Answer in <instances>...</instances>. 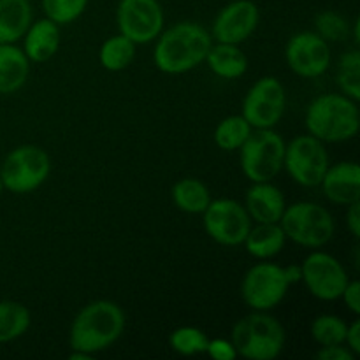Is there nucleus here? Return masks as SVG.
I'll list each match as a JSON object with an SVG mask.
<instances>
[{"mask_svg": "<svg viewBox=\"0 0 360 360\" xmlns=\"http://www.w3.org/2000/svg\"><path fill=\"white\" fill-rule=\"evenodd\" d=\"M213 37L199 23L181 21L162 30L153 49V62L165 74H185L206 62Z\"/></svg>", "mask_w": 360, "mask_h": 360, "instance_id": "f257e3e1", "label": "nucleus"}, {"mask_svg": "<svg viewBox=\"0 0 360 360\" xmlns=\"http://www.w3.org/2000/svg\"><path fill=\"white\" fill-rule=\"evenodd\" d=\"M125 311L116 302L98 299L88 302L72 320L69 333L70 350L95 355L108 350L125 330Z\"/></svg>", "mask_w": 360, "mask_h": 360, "instance_id": "f03ea898", "label": "nucleus"}, {"mask_svg": "<svg viewBox=\"0 0 360 360\" xmlns=\"http://www.w3.org/2000/svg\"><path fill=\"white\" fill-rule=\"evenodd\" d=\"M308 134L322 143H345L360 129L357 101L343 94H323L313 98L304 116Z\"/></svg>", "mask_w": 360, "mask_h": 360, "instance_id": "7ed1b4c3", "label": "nucleus"}, {"mask_svg": "<svg viewBox=\"0 0 360 360\" xmlns=\"http://www.w3.org/2000/svg\"><path fill=\"white\" fill-rule=\"evenodd\" d=\"M238 357L273 360L280 357L287 343L283 326L267 311H253L234 323L231 333Z\"/></svg>", "mask_w": 360, "mask_h": 360, "instance_id": "20e7f679", "label": "nucleus"}, {"mask_svg": "<svg viewBox=\"0 0 360 360\" xmlns=\"http://www.w3.org/2000/svg\"><path fill=\"white\" fill-rule=\"evenodd\" d=\"M285 139L273 129H253L239 148L241 171L252 183L273 181L283 169Z\"/></svg>", "mask_w": 360, "mask_h": 360, "instance_id": "39448f33", "label": "nucleus"}, {"mask_svg": "<svg viewBox=\"0 0 360 360\" xmlns=\"http://www.w3.org/2000/svg\"><path fill=\"white\" fill-rule=\"evenodd\" d=\"M280 225L287 239L313 250L326 246L336 231L333 214L316 202H295L287 206Z\"/></svg>", "mask_w": 360, "mask_h": 360, "instance_id": "423d86ee", "label": "nucleus"}, {"mask_svg": "<svg viewBox=\"0 0 360 360\" xmlns=\"http://www.w3.org/2000/svg\"><path fill=\"white\" fill-rule=\"evenodd\" d=\"M51 172V160L42 148L23 144L11 151L0 167L4 188L16 195L32 193L44 185Z\"/></svg>", "mask_w": 360, "mask_h": 360, "instance_id": "0eeeda50", "label": "nucleus"}, {"mask_svg": "<svg viewBox=\"0 0 360 360\" xmlns=\"http://www.w3.org/2000/svg\"><path fill=\"white\" fill-rule=\"evenodd\" d=\"M329 153L326 143L311 134L297 136L285 144L283 167L295 183L306 188H315L322 183L323 174L329 169Z\"/></svg>", "mask_w": 360, "mask_h": 360, "instance_id": "6e6552de", "label": "nucleus"}, {"mask_svg": "<svg viewBox=\"0 0 360 360\" xmlns=\"http://www.w3.org/2000/svg\"><path fill=\"white\" fill-rule=\"evenodd\" d=\"M290 288L285 267L273 262L255 264L246 271L241 283V297L253 311H269L276 308Z\"/></svg>", "mask_w": 360, "mask_h": 360, "instance_id": "1a4fd4ad", "label": "nucleus"}, {"mask_svg": "<svg viewBox=\"0 0 360 360\" xmlns=\"http://www.w3.org/2000/svg\"><path fill=\"white\" fill-rule=\"evenodd\" d=\"M287 94L280 79L273 76L260 77L252 84L243 98V118L253 129H273L283 118Z\"/></svg>", "mask_w": 360, "mask_h": 360, "instance_id": "9d476101", "label": "nucleus"}, {"mask_svg": "<svg viewBox=\"0 0 360 360\" xmlns=\"http://www.w3.org/2000/svg\"><path fill=\"white\" fill-rule=\"evenodd\" d=\"M202 217L207 236L221 246L243 245L252 229L245 204L232 199H211Z\"/></svg>", "mask_w": 360, "mask_h": 360, "instance_id": "9b49d317", "label": "nucleus"}, {"mask_svg": "<svg viewBox=\"0 0 360 360\" xmlns=\"http://www.w3.org/2000/svg\"><path fill=\"white\" fill-rule=\"evenodd\" d=\"M164 9L158 0H120L116 23L134 44H148L164 30Z\"/></svg>", "mask_w": 360, "mask_h": 360, "instance_id": "f8f14e48", "label": "nucleus"}, {"mask_svg": "<svg viewBox=\"0 0 360 360\" xmlns=\"http://www.w3.org/2000/svg\"><path fill=\"white\" fill-rule=\"evenodd\" d=\"M306 288L313 297L320 301H336L341 297L345 287L350 281L343 264L326 252L309 253L301 264Z\"/></svg>", "mask_w": 360, "mask_h": 360, "instance_id": "ddd939ff", "label": "nucleus"}, {"mask_svg": "<svg viewBox=\"0 0 360 360\" xmlns=\"http://www.w3.org/2000/svg\"><path fill=\"white\" fill-rule=\"evenodd\" d=\"M285 60L294 74L304 79H315L329 70L333 53L330 44L316 32H297L285 48Z\"/></svg>", "mask_w": 360, "mask_h": 360, "instance_id": "4468645a", "label": "nucleus"}, {"mask_svg": "<svg viewBox=\"0 0 360 360\" xmlns=\"http://www.w3.org/2000/svg\"><path fill=\"white\" fill-rule=\"evenodd\" d=\"M260 20V11L252 0H234L217 14L211 28V37L218 42L241 44L253 32Z\"/></svg>", "mask_w": 360, "mask_h": 360, "instance_id": "2eb2a0df", "label": "nucleus"}, {"mask_svg": "<svg viewBox=\"0 0 360 360\" xmlns=\"http://www.w3.org/2000/svg\"><path fill=\"white\" fill-rule=\"evenodd\" d=\"M323 195L338 206H348L360 200V167L357 162H340L329 165L323 174Z\"/></svg>", "mask_w": 360, "mask_h": 360, "instance_id": "dca6fc26", "label": "nucleus"}, {"mask_svg": "<svg viewBox=\"0 0 360 360\" xmlns=\"http://www.w3.org/2000/svg\"><path fill=\"white\" fill-rule=\"evenodd\" d=\"M245 207L255 224H280L285 213V195L271 181L253 183L246 192Z\"/></svg>", "mask_w": 360, "mask_h": 360, "instance_id": "f3484780", "label": "nucleus"}, {"mask_svg": "<svg viewBox=\"0 0 360 360\" xmlns=\"http://www.w3.org/2000/svg\"><path fill=\"white\" fill-rule=\"evenodd\" d=\"M60 48V25L49 18L32 21L23 35V53L30 62L44 63L56 55Z\"/></svg>", "mask_w": 360, "mask_h": 360, "instance_id": "a211bd4d", "label": "nucleus"}, {"mask_svg": "<svg viewBox=\"0 0 360 360\" xmlns=\"http://www.w3.org/2000/svg\"><path fill=\"white\" fill-rule=\"evenodd\" d=\"M30 74V60L14 44H0V95L16 94Z\"/></svg>", "mask_w": 360, "mask_h": 360, "instance_id": "6ab92c4d", "label": "nucleus"}, {"mask_svg": "<svg viewBox=\"0 0 360 360\" xmlns=\"http://www.w3.org/2000/svg\"><path fill=\"white\" fill-rule=\"evenodd\" d=\"M32 21L30 0H0V44H14L23 39Z\"/></svg>", "mask_w": 360, "mask_h": 360, "instance_id": "aec40b11", "label": "nucleus"}, {"mask_svg": "<svg viewBox=\"0 0 360 360\" xmlns=\"http://www.w3.org/2000/svg\"><path fill=\"white\" fill-rule=\"evenodd\" d=\"M206 63L213 74L224 79H238L248 70V56L245 55V51L239 48V44H227V42L211 46Z\"/></svg>", "mask_w": 360, "mask_h": 360, "instance_id": "412c9836", "label": "nucleus"}, {"mask_svg": "<svg viewBox=\"0 0 360 360\" xmlns=\"http://www.w3.org/2000/svg\"><path fill=\"white\" fill-rule=\"evenodd\" d=\"M287 243L283 229L280 224H257L252 225L245 239L246 252L259 260H269L281 253Z\"/></svg>", "mask_w": 360, "mask_h": 360, "instance_id": "4be33fe9", "label": "nucleus"}, {"mask_svg": "<svg viewBox=\"0 0 360 360\" xmlns=\"http://www.w3.org/2000/svg\"><path fill=\"white\" fill-rule=\"evenodd\" d=\"M172 202L183 213L202 214L204 210L210 206L211 193L206 183L197 178H183L172 186L171 190Z\"/></svg>", "mask_w": 360, "mask_h": 360, "instance_id": "5701e85b", "label": "nucleus"}, {"mask_svg": "<svg viewBox=\"0 0 360 360\" xmlns=\"http://www.w3.org/2000/svg\"><path fill=\"white\" fill-rule=\"evenodd\" d=\"M136 58V44L125 35L118 34L104 41L98 51V60L105 70L120 72L125 70Z\"/></svg>", "mask_w": 360, "mask_h": 360, "instance_id": "b1692460", "label": "nucleus"}, {"mask_svg": "<svg viewBox=\"0 0 360 360\" xmlns=\"http://www.w3.org/2000/svg\"><path fill=\"white\" fill-rule=\"evenodd\" d=\"M30 311L16 301H0V343L23 336L30 327Z\"/></svg>", "mask_w": 360, "mask_h": 360, "instance_id": "393cba45", "label": "nucleus"}, {"mask_svg": "<svg viewBox=\"0 0 360 360\" xmlns=\"http://www.w3.org/2000/svg\"><path fill=\"white\" fill-rule=\"evenodd\" d=\"M253 132V127L243 118V115L227 116L217 125L213 134L214 144L224 151H238L245 144L250 134Z\"/></svg>", "mask_w": 360, "mask_h": 360, "instance_id": "a878e982", "label": "nucleus"}, {"mask_svg": "<svg viewBox=\"0 0 360 360\" xmlns=\"http://www.w3.org/2000/svg\"><path fill=\"white\" fill-rule=\"evenodd\" d=\"M336 83L341 94L360 101V53L359 49H350L343 53L338 62Z\"/></svg>", "mask_w": 360, "mask_h": 360, "instance_id": "bb28decb", "label": "nucleus"}, {"mask_svg": "<svg viewBox=\"0 0 360 360\" xmlns=\"http://www.w3.org/2000/svg\"><path fill=\"white\" fill-rule=\"evenodd\" d=\"M348 323L338 315H320L311 323V338L320 347L345 345Z\"/></svg>", "mask_w": 360, "mask_h": 360, "instance_id": "cd10ccee", "label": "nucleus"}, {"mask_svg": "<svg viewBox=\"0 0 360 360\" xmlns=\"http://www.w3.org/2000/svg\"><path fill=\"white\" fill-rule=\"evenodd\" d=\"M207 343H210V338L206 336V333L192 326L178 327L169 336V345L172 350L185 357L206 354Z\"/></svg>", "mask_w": 360, "mask_h": 360, "instance_id": "c85d7f7f", "label": "nucleus"}, {"mask_svg": "<svg viewBox=\"0 0 360 360\" xmlns=\"http://www.w3.org/2000/svg\"><path fill=\"white\" fill-rule=\"evenodd\" d=\"M316 34L327 42H343L350 37V25L336 11H322L315 18Z\"/></svg>", "mask_w": 360, "mask_h": 360, "instance_id": "c756f323", "label": "nucleus"}, {"mask_svg": "<svg viewBox=\"0 0 360 360\" xmlns=\"http://www.w3.org/2000/svg\"><path fill=\"white\" fill-rule=\"evenodd\" d=\"M88 0H42L46 18L56 25H70L86 11Z\"/></svg>", "mask_w": 360, "mask_h": 360, "instance_id": "7c9ffc66", "label": "nucleus"}, {"mask_svg": "<svg viewBox=\"0 0 360 360\" xmlns=\"http://www.w3.org/2000/svg\"><path fill=\"white\" fill-rule=\"evenodd\" d=\"M206 354L214 360H234L238 357L234 345L231 340H224V338H217V340H210L206 348Z\"/></svg>", "mask_w": 360, "mask_h": 360, "instance_id": "2f4dec72", "label": "nucleus"}, {"mask_svg": "<svg viewBox=\"0 0 360 360\" xmlns=\"http://www.w3.org/2000/svg\"><path fill=\"white\" fill-rule=\"evenodd\" d=\"M320 360H355L357 355L347 347V345H333V347H322L316 354Z\"/></svg>", "mask_w": 360, "mask_h": 360, "instance_id": "473e14b6", "label": "nucleus"}, {"mask_svg": "<svg viewBox=\"0 0 360 360\" xmlns=\"http://www.w3.org/2000/svg\"><path fill=\"white\" fill-rule=\"evenodd\" d=\"M340 299H343L347 308L350 309L355 316L360 315V283L357 280L348 281Z\"/></svg>", "mask_w": 360, "mask_h": 360, "instance_id": "72a5a7b5", "label": "nucleus"}, {"mask_svg": "<svg viewBox=\"0 0 360 360\" xmlns=\"http://www.w3.org/2000/svg\"><path fill=\"white\" fill-rule=\"evenodd\" d=\"M347 227L355 239L360 238V200L354 204H348Z\"/></svg>", "mask_w": 360, "mask_h": 360, "instance_id": "f704fd0d", "label": "nucleus"}, {"mask_svg": "<svg viewBox=\"0 0 360 360\" xmlns=\"http://www.w3.org/2000/svg\"><path fill=\"white\" fill-rule=\"evenodd\" d=\"M345 345H347L355 355H360V322L359 320H354V322L348 326Z\"/></svg>", "mask_w": 360, "mask_h": 360, "instance_id": "c9c22d12", "label": "nucleus"}, {"mask_svg": "<svg viewBox=\"0 0 360 360\" xmlns=\"http://www.w3.org/2000/svg\"><path fill=\"white\" fill-rule=\"evenodd\" d=\"M285 274H287L288 281H290V285L294 283H299L302 278V271H301V266H287L285 267Z\"/></svg>", "mask_w": 360, "mask_h": 360, "instance_id": "e433bc0d", "label": "nucleus"}, {"mask_svg": "<svg viewBox=\"0 0 360 360\" xmlns=\"http://www.w3.org/2000/svg\"><path fill=\"white\" fill-rule=\"evenodd\" d=\"M91 357H94V355L86 354V352H79V350H72L69 355L70 360H90Z\"/></svg>", "mask_w": 360, "mask_h": 360, "instance_id": "4c0bfd02", "label": "nucleus"}, {"mask_svg": "<svg viewBox=\"0 0 360 360\" xmlns=\"http://www.w3.org/2000/svg\"><path fill=\"white\" fill-rule=\"evenodd\" d=\"M350 34H352V37H354L355 44H359L360 42V21L359 20H355L354 30H350Z\"/></svg>", "mask_w": 360, "mask_h": 360, "instance_id": "58836bf2", "label": "nucleus"}, {"mask_svg": "<svg viewBox=\"0 0 360 360\" xmlns=\"http://www.w3.org/2000/svg\"><path fill=\"white\" fill-rule=\"evenodd\" d=\"M4 190V185H2V179H0V192H2Z\"/></svg>", "mask_w": 360, "mask_h": 360, "instance_id": "ea45409f", "label": "nucleus"}]
</instances>
